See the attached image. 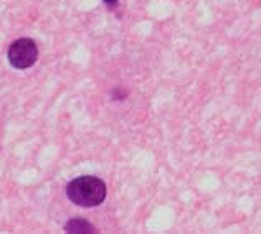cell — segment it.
<instances>
[{
  "label": "cell",
  "mask_w": 261,
  "mask_h": 234,
  "mask_svg": "<svg viewBox=\"0 0 261 234\" xmlns=\"http://www.w3.org/2000/svg\"><path fill=\"white\" fill-rule=\"evenodd\" d=\"M7 58L15 70H29L38 60V46L32 38H18L9 46Z\"/></svg>",
  "instance_id": "2"
},
{
  "label": "cell",
  "mask_w": 261,
  "mask_h": 234,
  "mask_svg": "<svg viewBox=\"0 0 261 234\" xmlns=\"http://www.w3.org/2000/svg\"><path fill=\"white\" fill-rule=\"evenodd\" d=\"M102 2H105L108 7H111V9H113V7L116 5V4H118L119 2V0H102Z\"/></svg>",
  "instance_id": "4"
},
{
  "label": "cell",
  "mask_w": 261,
  "mask_h": 234,
  "mask_svg": "<svg viewBox=\"0 0 261 234\" xmlns=\"http://www.w3.org/2000/svg\"><path fill=\"white\" fill-rule=\"evenodd\" d=\"M65 232L68 234H93L98 232L94 226L86 221L85 218H71L70 221L65 224Z\"/></svg>",
  "instance_id": "3"
},
{
  "label": "cell",
  "mask_w": 261,
  "mask_h": 234,
  "mask_svg": "<svg viewBox=\"0 0 261 234\" xmlns=\"http://www.w3.org/2000/svg\"><path fill=\"white\" fill-rule=\"evenodd\" d=\"M68 199L81 208H96L105 203L108 196L106 183L94 175L76 177L66 185Z\"/></svg>",
  "instance_id": "1"
}]
</instances>
